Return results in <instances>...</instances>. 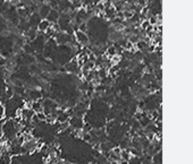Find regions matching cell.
<instances>
[{"label": "cell", "mask_w": 193, "mask_h": 164, "mask_svg": "<svg viewBox=\"0 0 193 164\" xmlns=\"http://www.w3.org/2000/svg\"><path fill=\"white\" fill-rule=\"evenodd\" d=\"M75 39L82 45H86L89 43V37L86 35V33H83L81 31H76L75 32Z\"/></svg>", "instance_id": "cell-1"}, {"label": "cell", "mask_w": 193, "mask_h": 164, "mask_svg": "<svg viewBox=\"0 0 193 164\" xmlns=\"http://www.w3.org/2000/svg\"><path fill=\"white\" fill-rule=\"evenodd\" d=\"M50 26H51V23L49 22L48 19H42L41 22L39 23V25H37V30L40 32H42V33H45L47 31L50 29Z\"/></svg>", "instance_id": "cell-2"}, {"label": "cell", "mask_w": 193, "mask_h": 164, "mask_svg": "<svg viewBox=\"0 0 193 164\" xmlns=\"http://www.w3.org/2000/svg\"><path fill=\"white\" fill-rule=\"evenodd\" d=\"M49 13H50V7H49V6L45 5L43 7L41 8V13H40V14H41L42 17H48Z\"/></svg>", "instance_id": "cell-3"}, {"label": "cell", "mask_w": 193, "mask_h": 164, "mask_svg": "<svg viewBox=\"0 0 193 164\" xmlns=\"http://www.w3.org/2000/svg\"><path fill=\"white\" fill-rule=\"evenodd\" d=\"M5 114H6V108H5V105L0 102V119H2L5 117Z\"/></svg>", "instance_id": "cell-4"}, {"label": "cell", "mask_w": 193, "mask_h": 164, "mask_svg": "<svg viewBox=\"0 0 193 164\" xmlns=\"http://www.w3.org/2000/svg\"><path fill=\"white\" fill-rule=\"evenodd\" d=\"M149 26H150V24H149L148 19H145V21H143V22H142L141 27H142V30H143V31H145V30H147V29H148Z\"/></svg>", "instance_id": "cell-5"}]
</instances>
